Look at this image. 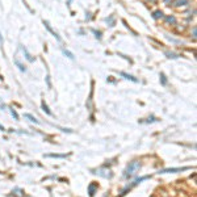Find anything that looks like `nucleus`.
<instances>
[{
	"instance_id": "obj_25",
	"label": "nucleus",
	"mask_w": 197,
	"mask_h": 197,
	"mask_svg": "<svg viewBox=\"0 0 197 197\" xmlns=\"http://www.w3.org/2000/svg\"><path fill=\"white\" fill-rule=\"evenodd\" d=\"M163 1H164V3H168V1H170V0H163Z\"/></svg>"
},
{
	"instance_id": "obj_18",
	"label": "nucleus",
	"mask_w": 197,
	"mask_h": 197,
	"mask_svg": "<svg viewBox=\"0 0 197 197\" xmlns=\"http://www.w3.org/2000/svg\"><path fill=\"white\" fill-rule=\"evenodd\" d=\"M46 158H66V155H59V154H47Z\"/></svg>"
},
{
	"instance_id": "obj_24",
	"label": "nucleus",
	"mask_w": 197,
	"mask_h": 197,
	"mask_svg": "<svg viewBox=\"0 0 197 197\" xmlns=\"http://www.w3.org/2000/svg\"><path fill=\"white\" fill-rule=\"evenodd\" d=\"M0 45H3V39H1V34H0Z\"/></svg>"
},
{
	"instance_id": "obj_21",
	"label": "nucleus",
	"mask_w": 197,
	"mask_h": 197,
	"mask_svg": "<svg viewBox=\"0 0 197 197\" xmlns=\"http://www.w3.org/2000/svg\"><path fill=\"white\" fill-rule=\"evenodd\" d=\"M192 34H193V38H196V28H193V32H192Z\"/></svg>"
},
{
	"instance_id": "obj_19",
	"label": "nucleus",
	"mask_w": 197,
	"mask_h": 197,
	"mask_svg": "<svg viewBox=\"0 0 197 197\" xmlns=\"http://www.w3.org/2000/svg\"><path fill=\"white\" fill-rule=\"evenodd\" d=\"M92 32H93L95 37H96L97 39H101V32H100V30H96V29H92Z\"/></svg>"
},
{
	"instance_id": "obj_6",
	"label": "nucleus",
	"mask_w": 197,
	"mask_h": 197,
	"mask_svg": "<svg viewBox=\"0 0 197 197\" xmlns=\"http://www.w3.org/2000/svg\"><path fill=\"white\" fill-rule=\"evenodd\" d=\"M96 189H97V184H96V183L90 184V187H88V193H90L91 197L95 196V193H96Z\"/></svg>"
},
{
	"instance_id": "obj_12",
	"label": "nucleus",
	"mask_w": 197,
	"mask_h": 197,
	"mask_svg": "<svg viewBox=\"0 0 197 197\" xmlns=\"http://www.w3.org/2000/svg\"><path fill=\"white\" fill-rule=\"evenodd\" d=\"M105 21H107V24L109 26H113L114 25V15H110L108 19H105Z\"/></svg>"
},
{
	"instance_id": "obj_5",
	"label": "nucleus",
	"mask_w": 197,
	"mask_h": 197,
	"mask_svg": "<svg viewBox=\"0 0 197 197\" xmlns=\"http://www.w3.org/2000/svg\"><path fill=\"white\" fill-rule=\"evenodd\" d=\"M44 25H45V28H46V29H47V30H49V32H50V33H51V34H53V36H54V37H55V38H57V39H58V41H61V37H59V36L57 34V32H54V30H53V29H51V26H50V25H49V22H47V21H44Z\"/></svg>"
},
{
	"instance_id": "obj_7",
	"label": "nucleus",
	"mask_w": 197,
	"mask_h": 197,
	"mask_svg": "<svg viewBox=\"0 0 197 197\" xmlns=\"http://www.w3.org/2000/svg\"><path fill=\"white\" fill-rule=\"evenodd\" d=\"M24 117H25V118H28V120L30 121V122H34V124H39V121L37 120V118H36L34 116H32V114H29V113H25V114H24Z\"/></svg>"
},
{
	"instance_id": "obj_17",
	"label": "nucleus",
	"mask_w": 197,
	"mask_h": 197,
	"mask_svg": "<svg viewBox=\"0 0 197 197\" xmlns=\"http://www.w3.org/2000/svg\"><path fill=\"white\" fill-rule=\"evenodd\" d=\"M42 109H44V110H45L47 114H50V116H51V112H50V109H49V108H47V105H46L45 101H42Z\"/></svg>"
},
{
	"instance_id": "obj_3",
	"label": "nucleus",
	"mask_w": 197,
	"mask_h": 197,
	"mask_svg": "<svg viewBox=\"0 0 197 197\" xmlns=\"http://www.w3.org/2000/svg\"><path fill=\"white\" fill-rule=\"evenodd\" d=\"M185 170H189V167H181V168H166V170H162L159 171L158 173H171V172H181V171H185Z\"/></svg>"
},
{
	"instance_id": "obj_22",
	"label": "nucleus",
	"mask_w": 197,
	"mask_h": 197,
	"mask_svg": "<svg viewBox=\"0 0 197 197\" xmlns=\"http://www.w3.org/2000/svg\"><path fill=\"white\" fill-rule=\"evenodd\" d=\"M154 120H155V118H154V117H151V118H149V120H147V122H153Z\"/></svg>"
},
{
	"instance_id": "obj_10",
	"label": "nucleus",
	"mask_w": 197,
	"mask_h": 197,
	"mask_svg": "<svg viewBox=\"0 0 197 197\" xmlns=\"http://www.w3.org/2000/svg\"><path fill=\"white\" fill-rule=\"evenodd\" d=\"M173 5L175 7H185V5H188V0H176Z\"/></svg>"
},
{
	"instance_id": "obj_11",
	"label": "nucleus",
	"mask_w": 197,
	"mask_h": 197,
	"mask_svg": "<svg viewBox=\"0 0 197 197\" xmlns=\"http://www.w3.org/2000/svg\"><path fill=\"white\" fill-rule=\"evenodd\" d=\"M15 63H16V66H17V67L20 68V71H24V72L26 71V67H25V66L21 63V62L19 61V59H15Z\"/></svg>"
},
{
	"instance_id": "obj_9",
	"label": "nucleus",
	"mask_w": 197,
	"mask_h": 197,
	"mask_svg": "<svg viewBox=\"0 0 197 197\" xmlns=\"http://www.w3.org/2000/svg\"><path fill=\"white\" fill-rule=\"evenodd\" d=\"M153 17L155 19V20H159V19H163L164 17V13L162 11H155L153 13Z\"/></svg>"
},
{
	"instance_id": "obj_29",
	"label": "nucleus",
	"mask_w": 197,
	"mask_h": 197,
	"mask_svg": "<svg viewBox=\"0 0 197 197\" xmlns=\"http://www.w3.org/2000/svg\"><path fill=\"white\" fill-rule=\"evenodd\" d=\"M105 197H107V196H105Z\"/></svg>"
},
{
	"instance_id": "obj_28",
	"label": "nucleus",
	"mask_w": 197,
	"mask_h": 197,
	"mask_svg": "<svg viewBox=\"0 0 197 197\" xmlns=\"http://www.w3.org/2000/svg\"><path fill=\"white\" fill-rule=\"evenodd\" d=\"M151 197H154V196H151Z\"/></svg>"
},
{
	"instance_id": "obj_4",
	"label": "nucleus",
	"mask_w": 197,
	"mask_h": 197,
	"mask_svg": "<svg viewBox=\"0 0 197 197\" xmlns=\"http://www.w3.org/2000/svg\"><path fill=\"white\" fill-rule=\"evenodd\" d=\"M120 75H121V76H124L125 79H127V80H131V81H134V83H138V81H139V80H138L137 78H134L133 75H130V74H126V72H124V71H121V72H120Z\"/></svg>"
},
{
	"instance_id": "obj_15",
	"label": "nucleus",
	"mask_w": 197,
	"mask_h": 197,
	"mask_svg": "<svg viewBox=\"0 0 197 197\" xmlns=\"http://www.w3.org/2000/svg\"><path fill=\"white\" fill-rule=\"evenodd\" d=\"M62 51H63V54L66 55V57H68V58H70V59H74V58H75V57H74V54H72L71 51L66 50V49H63V50H62Z\"/></svg>"
},
{
	"instance_id": "obj_14",
	"label": "nucleus",
	"mask_w": 197,
	"mask_h": 197,
	"mask_svg": "<svg viewBox=\"0 0 197 197\" xmlns=\"http://www.w3.org/2000/svg\"><path fill=\"white\" fill-rule=\"evenodd\" d=\"M164 54L167 55V58H172V59H176V58H179V55L175 54V53H171V51H166Z\"/></svg>"
},
{
	"instance_id": "obj_13",
	"label": "nucleus",
	"mask_w": 197,
	"mask_h": 197,
	"mask_svg": "<svg viewBox=\"0 0 197 197\" xmlns=\"http://www.w3.org/2000/svg\"><path fill=\"white\" fill-rule=\"evenodd\" d=\"M164 20H166V22H168V24H175L176 22V19L173 17V16H166Z\"/></svg>"
},
{
	"instance_id": "obj_20",
	"label": "nucleus",
	"mask_w": 197,
	"mask_h": 197,
	"mask_svg": "<svg viewBox=\"0 0 197 197\" xmlns=\"http://www.w3.org/2000/svg\"><path fill=\"white\" fill-rule=\"evenodd\" d=\"M11 114L13 117H15V120H19V114H17V112H16L13 108H11Z\"/></svg>"
},
{
	"instance_id": "obj_23",
	"label": "nucleus",
	"mask_w": 197,
	"mask_h": 197,
	"mask_svg": "<svg viewBox=\"0 0 197 197\" xmlns=\"http://www.w3.org/2000/svg\"><path fill=\"white\" fill-rule=\"evenodd\" d=\"M0 130H3V131L5 130V129H4V126H3V125H0Z\"/></svg>"
},
{
	"instance_id": "obj_2",
	"label": "nucleus",
	"mask_w": 197,
	"mask_h": 197,
	"mask_svg": "<svg viewBox=\"0 0 197 197\" xmlns=\"http://www.w3.org/2000/svg\"><path fill=\"white\" fill-rule=\"evenodd\" d=\"M93 173H96V175L101 176V177H105V179H110L112 176H113V173H112L110 170H105V168H98V170H95Z\"/></svg>"
},
{
	"instance_id": "obj_1",
	"label": "nucleus",
	"mask_w": 197,
	"mask_h": 197,
	"mask_svg": "<svg viewBox=\"0 0 197 197\" xmlns=\"http://www.w3.org/2000/svg\"><path fill=\"white\" fill-rule=\"evenodd\" d=\"M139 168H141V162L139 160H133V162H130L129 164H127L126 168H125V171H124V177L125 179H129V177L133 176Z\"/></svg>"
},
{
	"instance_id": "obj_26",
	"label": "nucleus",
	"mask_w": 197,
	"mask_h": 197,
	"mask_svg": "<svg viewBox=\"0 0 197 197\" xmlns=\"http://www.w3.org/2000/svg\"><path fill=\"white\" fill-rule=\"evenodd\" d=\"M71 1H72V0H68V4H70V3H71Z\"/></svg>"
},
{
	"instance_id": "obj_16",
	"label": "nucleus",
	"mask_w": 197,
	"mask_h": 197,
	"mask_svg": "<svg viewBox=\"0 0 197 197\" xmlns=\"http://www.w3.org/2000/svg\"><path fill=\"white\" fill-rule=\"evenodd\" d=\"M160 83H162V85H166L167 84V78H166V75L163 74H160Z\"/></svg>"
},
{
	"instance_id": "obj_27",
	"label": "nucleus",
	"mask_w": 197,
	"mask_h": 197,
	"mask_svg": "<svg viewBox=\"0 0 197 197\" xmlns=\"http://www.w3.org/2000/svg\"><path fill=\"white\" fill-rule=\"evenodd\" d=\"M150 1H155V0H150Z\"/></svg>"
},
{
	"instance_id": "obj_8",
	"label": "nucleus",
	"mask_w": 197,
	"mask_h": 197,
	"mask_svg": "<svg viewBox=\"0 0 197 197\" xmlns=\"http://www.w3.org/2000/svg\"><path fill=\"white\" fill-rule=\"evenodd\" d=\"M21 50H22V53H24V55H25V58H26V59H28V61H29V62H33V61H34V58H33V57H32V55H30V54H29V53H28V50H26V49H25V47H21Z\"/></svg>"
}]
</instances>
